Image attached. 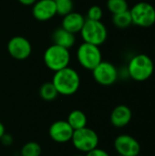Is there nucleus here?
I'll return each mask as SVG.
<instances>
[{
  "mask_svg": "<svg viewBox=\"0 0 155 156\" xmlns=\"http://www.w3.org/2000/svg\"><path fill=\"white\" fill-rule=\"evenodd\" d=\"M52 83L57 89L58 94L63 96H70L75 94L80 86V77L77 70L67 67L56 71Z\"/></svg>",
  "mask_w": 155,
  "mask_h": 156,
  "instance_id": "nucleus-1",
  "label": "nucleus"
},
{
  "mask_svg": "<svg viewBox=\"0 0 155 156\" xmlns=\"http://www.w3.org/2000/svg\"><path fill=\"white\" fill-rule=\"evenodd\" d=\"M154 71L153 59L145 54H138L132 57L128 64L127 72L131 79L143 82L149 80Z\"/></svg>",
  "mask_w": 155,
  "mask_h": 156,
  "instance_id": "nucleus-2",
  "label": "nucleus"
},
{
  "mask_svg": "<svg viewBox=\"0 0 155 156\" xmlns=\"http://www.w3.org/2000/svg\"><path fill=\"white\" fill-rule=\"evenodd\" d=\"M43 59L46 67L56 72L69 67L70 62V53L68 48L52 44L45 50Z\"/></svg>",
  "mask_w": 155,
  "mask_h": 156,
  "instance_id": "nucleus-3",
  "label": "nucleus"
},
{
  "mask_svg": "<svg viewBox=\"0 0 155 156\" xmlns=\"http://www.w3.org/2000/svg\"><path fill=\"white\" fill-rule=\"evenodd\" d=\"M79 33L84 42L99 47L102 45L108 37L107 27L101 21L86 19Z\"/></svg>",
  "mask_w": 155,
  "mask_h": 156,
  "instance_id": "nucleus-4",
  "label": "nucleus"
},
{
  "mask_svg": "<svg viewBox=\"0 0 155 156\" xmlns=\"http://www.w3.org/2000/svg\"><path fill=\"white\" fill-rule=\"evenodd\" d=\"M77 59L81 67L92 70L102 61V54L100 47L83 42L77 49Z\"/></svg>",
  "mask_w": 155,
  "mask_h": 156,
  "instance_id": "nucleus-5",
  "label": "nucleus"
},
{
  "mask_svg": "<svg viewBox=\"0 0 155 156\" xmlns=\"http://www.w3.org/2000/svg\"><path fill=\"white\" fill-rule=\"evenodd\" d=\"M71 142L73 146L81 153H89L99 145V135L97 133L89 127H84L76 130L73 133Z\"/></svg>",
  "mask_w": 155,
  "mask_h": 156,
  "instance_id": "nucleus-6",
  "label": "nucleus"
},
{
  "mask_svg": "<svg viewBox=\"0 0 155 156\" xmlns=\"http://www.w3.org/2000/svg\"><path fill=\"white\" fill-rule=\"evenodd\" d=\"M132 24L140 27H150L155 24V7L148 2H139L130 10Z\"/></svg>",
  "mask_w": 155,
  "mask_h": 156,
  "instance_id": "nucleus-7",
  "label": "nucleus"
},
{
  "mask_svg": "<svg viewBox=\"0 0 155 156\" xmlns=\"http://www.w3.org/2000/svg\"><path fill=\"white\" fill-rule=\"evenodd\" d=\"M91 71L94 80L102 86H111L114 84L119 77L117 68L108 61H101Z\"/></svg>",
  "mask_w": 155,
  "mask_h": 156,
  "instance_id": "nucleus-8",
  "label": "nucleus"
},
{
  "mask_svg": "<svg viewBox=\"0 0 155 156\" xmlns=\"http://www.w3.org/2000/svg\"><path fill=\"white\" fill-rule=\"evenodd\" d=\"M7 51L9 55L16 60L26 59L32 52V46L27 38L22 36L11 37L7 43Z\"/></svg>",
  "mask_w": 155,
  "mask_h": 156,
  "instance_id": "nucleus-9",
  "label": "nucleus"
},
{
  "mask_svg": "<svg viewBox=\"0 0 155 156\" xmlns=\"http://www.w3.org/2000/svg\"><path fill=\"white\" fill-rule=\"evenodd\" d=\"M113 146L119 155L139 156L141 153L140 143L132 135L121 134L114 140Z\"/></svg>",
  "mask_w": 155,
  "mask_h": 156,
  "instance_id": "nucleus-10",
  "label": "nucleus"
},
{
  "mask_svg": "<svg viewBox=\"0 0 155 156\" xmlns=\"http://www.w3.org/2000/svg\"><path fill=\"white\" fill-rule=\"evenodd\" d=\"M73 133V129L64 120L54 122L48 129L49 137L58 144H65L71 141Z\"/></svg>",
  "mask_w": 155,
  "mask_h": 156,
  "instance_id": "nucleus-11",
  "label": "nucleus"
},
{
  "mask_svg": "<svg viewBox=\"0 0 155 156\" xmlns=\"http://www.w3.org/2000/svg\"><path fill=\"white\" fill-rule=\"evenodd\" d=\"M33 16L41 22L50 20L57 15L54 0H37L32 7Z\"/></svg>",
  "mask_w": 155,
  "mask_h": 156,
  "instance_id": "nucleus-12",
  "label": "nucleus"
},
{
  "mask_svg": "<svg viewBox=\"0 0 155 156\" xmlns=\"http://www.w3.org/2000/svg\"><path fill=\"white\" fill-rule=\"evenodd\" d=\"M132 118V110L124 104H121L116 106L110 117L111 123L115 127V128H123L127 126Z\"/></svg>",
  "mask_w": 155,
  "mask_h": 156,
  "instance_id": "nucleus-13",
  "label": "nucleus"
},
{
  "mask_svg": "<svg viewBox=\"0 0 155 156\" xmlns=\"http://www.w3.org/2000/svg\"><path fill=\"white\" fill-rule=\"evenodd\" d=\"M85 21H86V18L84 16H82L79 12L72 11L71 13L63 16L61 27H63L64 29L73 34L79 33L83 27Z\"/></svg>",
  "mask_w": 155,
  "mask_h": 156,
  "instance_id": "nucleus-14",
  "label": "nucleus"
},
{
  "mask_svg": "<svg viewBox=\"0 0 155 156\" xmlns=\"http://www.w3.org/2000/svg\"><path fill=\"white\" fill-rule=\"evenodd\" d=\"M53 44L63 47L65 48L69 49L72 48L76 42L75 34L64 29L63 27H58L54 30L51 36Z\"/></svg>",
  "mask_w": 155,
  "mask_h": 156,
  "instance_id": "nucleus-15",
  "label": "nucleus"
},
{
  "mask_svg": "<svg viewBox=\"0 0 155 156\" xmlns=\"http://www.w3.org/2000/svg\"><path fill=\"white\" fill-rule=\"evenodd\" d=\"M68 123L73 129V131L79 130L87 126L88 119L86 114L80 110H74L70 112L67 119Z\"/></svg>",
  "mask_w": 155,
  "mask_h": 156,
  "instance_id": "nucleus-16",
  "label": "nucleus"
},
{
  "mask_svg": "<svg viewBox=\"0 0 155 156\" xmlns=\"http://www.w3.org/2000/svg\"><path fill=\"white\" fill-rule=\"evenodd\" d=\"M112 23L116 27L120 29H125L129 27L131 25H132L130 11L127 10L122 13L112 15Z\"/></svg>",
  "mask_w": 155,
  "mask_h": 156,
  "instance_id": "nucleus-17",
  "label": "nucleus"
},
{
  "mask_svg": "<svg viewBox=\"0 0 155 156\" xmlns=\"http://www.w3.org/2000/svg\"><path fill=\"white\" fill-rule=\"evenodd\" d=\"M58 92L55 88L54 84L52 83V81L43 83L39 89V96L43 101H52L58 97Z\"/></svg>",
  "mask_w": 155,
  "mask_h": 156,
  "instance_id": "nucleus-18",
  "label": "nucleus"
},
{
  "mask_svg": "<svg viewBox=\"0 0 155 156\" xmlns=\"http://www.w3.org/2000/svg\"><path fill=\"white\" fill-rule=\"evenodd\" d=\"M42 153L41 146L37 142L26 143L20 151V156H40Z\"/></svg>",
  "mask_w": 155,
  "mask_h": 156,
  "instance_id": "nucleus-19",
  "label": "nucleus"
},
{
  "mask_svg": "<svg viewBox=\"0 0 155 156\" xmlns=\"http://www.w3.org/2000/svg\"><path fill=\"white\" fill-rule=\"evenodd\" d=\"M107 8L112 14H118L129 10V5L126 0H107Z\"/></svg>",
  "mask_w": 155,
  "mask_h": 156,
  "instance_id": "nucleus-20",
  "label": "nucleus"
},
{
  "mask_svg": "<svg viewBox=\"0 0 155 156\" xmlns=\"http://www.w3.org/2000/svg\"><path fill=\"white\" fill-rule=\"evenodd\" d=\"M57 15L64 16L73 11V0H55Z\"/></svg>",
  "mask_w": 155,
  "mask_h": 156,
  "instance_id": "nucleus-21",
  "label": "nucleus"
},
{
  "mask_svg": "<svg viewBox=\"0 0 155 156\" xmlns=\"http://www.w3.org/2000/svg\"><path fill=\"white\" fill-rule=\"evenodd\" d=\"M103 16V11L100 5H92L87 12V18L93 21H100Z\"/></svg>",
  "mask_w": 155,
  "mask_h": 156,
  "instance_id": "nucleus-22",
  "label": "nucleus"
},
{
  "mask_svg": "<svg viewBox=\"0 0 155 156\" xmlns=\"http://www.w3.org/2000/svg\"><path fill=\"white\" fill-rule=\"evenodd\" d=\"M85 156H110V154L103 149H100V148H95L91 151H90L89 153H87V154Z\"/></svg>",
  "mask_w": 155,
  "mask_h": 156,
  "instance_id": "nucleus-23",
  "label": "nucleus"
},
{
  "mask_svg": "<svg viewBox=\"0 0 155 156\" xmlns=\"http://www.w3.org/2000/svg\"><path fill=\"white\" fill-rule=\"evenodd\" d=\"M13 140H14V139H13L12 135H11V134H8V133H5V134L2 136V138L0 139L2 144L5 145V146H9V145H11V144H13Z\"/></svg>",
  "mask_w": 155,
  "mask_h": 156,
  "instance_id": "nucleus-24",
  "label": "nucleus"
},
{
  "mask_svg": "<svg viewBox=\"0 0 155 156\" xmlns=\"http://www.w3.org/2000/svg\"><path fill=\"white\" fill-rule=\"evenodd\" d=\"M37 0H18V2L24 5H33Z\"/></svg>",
  "mask_w": 155,
  "mask_h": 156,
  "instance_id": "nucleus-25",
  "label": "nucleus"
},
{
  "mask_svg": "<svg viewBox=\"0 0 155 156\" xmlns=\"http://www.w3.org/2000/svg\"><path fill=\"white\" fill-rule=\"evenodd\" d=\"M5 133V126L4 124L0 122V139L2 138V136Z\"/></svg>",
  "mask_w": 155,
  "mask_h": 156,
  "instance_id": "nucleus-26",
  "label": "nucleus"
},
{
  "mask_svg": "<svg viewBox=\"0 0 155 156\" xmlns=\"http://www.w3.org/2000/svg\"><path fill=\"white\" fill-rule=\"evenodd\" d=\"M75 156H84V155H81V154H77V155Z\"/></svg>",
  "mask_w": 155,
  "mask_h": 156,
  "instance_id": "nucleus-27",
  "label": "nucleus"
},
{
  "mask_svg": "<svg viewBox=\"0 0 155 156\" xmlns=\"http://www.w3.org/2000/svg\"><path fill=\"white\" fill-rule=\"evenodd\" d=\"M115 156H122V155H119V154H117V155H115Z\"/></svg>",
  "mask_w": 155,
  "mask_h": 156,
  "instance_id": "nucleus-28",
  "label": "nucleus"
},
{
  "mask_svg": "<svg viewBox=\"0 0 155 156\" xmlns=\"http://www.w3.org/2000/svg\"><path fill=\"white\" fill-rule=\"evenodd\" d=\"M154 50H155V47H154Z\"/></svg>",
  "mask_w": 155,
  "mask_h": 156,
  "instance_id": "nucleus-29",
  "label": "nucleus"
},
{
  "mask_svg": "<svg viewBox=\"0 0 155 156\" xmlns=\"http://www.w3.org/2000/svg\"><path fill=\"white\" fill-rule=\"evenodd\" d=\"M54 1H55V0H54Z\"/></svg>",
  "mask_w": 155,
  "mask_h": 156,
  "instance_id": "nucleus-30",
  "label": "nucleus"
},
{
  "mask_svg": "<svg viewBox=\"0 0 155 156\" xmlns=\"http://www.w3.org/2000/svg\"><path fill=\"white\" fill-rule=\"evenodd\" d=\"M19 156H20V155H19Z\"/></svg>",
  "mask_w": 155,
  "mask_h": 156,
  "instance_id": "nucleus-31",
  "label": "nucleus"
}]
</instances>
